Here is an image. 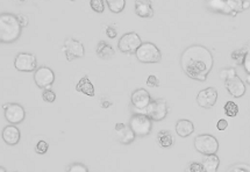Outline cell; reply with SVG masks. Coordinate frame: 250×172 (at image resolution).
Listing matches in <instances>:
<instances>
[{
	"label": "cell",
	"instance_id": "18",
	"mask_svg": "<svg viewBox=\"0 0 250 172\" xmlns=\"http://www.w3.org/2000/svg\"><path fill=\"white\" fill-rule=\"evenodd\" d=\"M195 130V126H193L192 121L186 120V119H183V120H179L176 124V133L180 136V138H187L190 136Z\"/></svg>",
	"mask_w": 250,
	"mask_h": 172
},
{
	"label": "cell",
	"instance_id": "38",
	"mask_svg": "<svg viewBox=\"0 0 250 172\" xmlns=\"http://www.w3.org/2000/svg\"><path fill=\"white\" fill-rule=\"evenodd\" d=\"M227 127H228V122L225 120V119H221V120H219L218 123H216V128H218L219 130H221V132L222 130L227 129Z\"/></svg>",
	"mask_w": 250,
	"mask_h": 172
},
{
	"label": "cell",
	"instance_id": "33",
	"mask_svg": "<svg viewBox=\"0 0 250 172\" xmlns=\"http://www.w3.org/2000/svg\"><path fill=\"white\" fill-rule=\"evenodd\" d=\"M160 84H161L160 79L157 78L155 75H150L149 77H148V79H147L148 86H151V87H159Z\"/></svg>",
	"mask_w": 250,
	"mask_h": 172
},
{
	"label": "cell",
	"instance_id": "29",
	"mask_svg": "<svg viewBox=\"0 0 250 172\" xmlns=\"http://www.w3.org/2000/svg\"><path fill=\"white\" fill-rule=\"evenodd\" d=\"M48 149H49L48 142H46V141H43V140L38 141L37 144H36V147H35V150H36V153L40 154V155H44V154H46L47 151H48Z\"/></svg>",
	"mask_w": 250,
	"mask_h": 172
},
{
	"label": "cell",
	"instance_id": "4",
	"mask_svg": "<svg viewBox=\"0 0 250 172\" xmlns=\"http://www.w3.org/2000/svg\"><path fill=\"white\" fill-rule=\"evenodd\" d=\"M195 147L202 155H214L219 149V142L213 135L201 134L195 138Z\"/></svg>",
	"mask_w": 250,
	"mask_h": 172
},
{
	"label": "cell",
	"instance_id": "39",
	"mask_svg": "<svg viewBox=\"0 0 250 172\" xmlns=\"http://www.w3.org/2000/svg\"><path fill=\"white\" fill-rule=\"evenodd\" d=\"M106 35L109 38L117 37V31H115V29L113 28V27H107L106 28Z\"/></svg>",
	"mask_w": 250,
	"mask_h": 172
},
{
	"label": "cell",
	"instance_id": "10",
	"mask_svg": "<svg viewBox=\"0 0 250 172\" xmlns=\"http://www.w3.org/2000/svg\"><path fill=\"white\" fill-rule=\"evenodd\" d=\"M63 52L65 56H67L68 61H72L75 58H82L85 54L84 46L79 41L75 40V38H68V40H65Z\"/></svg>",
	"mask_w": 250,
	"mask_h": 172
},
{
	"label": "cell",
	"instance_id": "30",
	"mask_svg": "<svg viewBox=\"0 0 250 172\" xmlns=\"http://www.w3.org/2000/svg\"><path fill=\"white\" fill-rule=\"evenodd\" d=\"M42 98L46 103H52L56 100V94H55V92H53L52 90H49V88H47V90L43 91Z\"/></svg>",
	"mask_w": 250,
	"mask_h": 172
},
{
	"label": "cell",
	"instance_id": "19",
	"mask_svg": "<svg viewBox=\"0 0 250 172\" xmlns=\"http://www.w3.org/2000/svg\"><path fill=\"white\" fill-rule=\"evenodd\" d=\"M220 164L219 157L214 154V155H207L202 159V168L204 171L202 172H216L218 171Z\"/></svg>",
	"mask_w": 250,
	"mask_h": 172
},
{
	"label": "cell",
	"instance_id": "20",
	"mask_svg": "<svg viewBox=\"0 0 250 172\" xmlns=\"http://www.w3.org/2000/svg\"><path fill=\"white\" fill-rule=\"evenodd\" d=\"M76 90L82 92V93L86 94V96L93 97L94 93H96V90H94V86L90 82V79L88 77H83L82 79L78 82V84L76 86Z\"/></svg>",
	"mask_w": 250,
	"mask_h": 172
},
{
	"label": "cell",
	"instance_id": "16",
	"mask_svg": "<svg viewBox=\"0 0 250 172\" xmlns=\"http://www.w3.org/2000/svg\"><path fill=\"white\" fill-rule=\"evenodd\" d=\"M135 13L140 17H153L154 10L150 0H135Z\"/></svg>",
	"mask_w": 250,
	"mask_h": 172
},
{
	"label": "cell",
	"instance_id": "5",
	"mask_svg": "<svg viewBox=\"0 0 250 172\" xmlns=\"http://www.w3.org/2000/svg\"><path fill=\"white\" fill-rule=\"evenodd\" d=\"M151 119L147 114H135L130 119L129 127L138 136H147L153 129Z\"/></svg>",
	"mask_w": 250,
	"mask_h": 172
},
{
	"label": "cell",
	"instance_id": "27",
	"mask_svg": "<svg viewBox=\"0 0 250 172\" xmlns=\"http://www.w3.org/2000/svg\"><path fill=\"white\" fill-rule=\"evenodd\" d=\"M91 8L97 13H103L105 11V2L104 0H90Z\"/></svg>",
	"mask_w": 250,
	"mask_h": 172
},
{
	"label": "cell",
	"instance_id": "40",
	"mask_svg": "<svg viewBox=\"0 0 250 172\" xmlns=\"http://www.w3.org/2000/svg\"><path fill=\"white\" fill-rule=\"evenodd\" d=\"M250 7V2L248 0H246V1H243V10H246V8H249Z\"/></svg>",
	"mask_w": 250,
	"mask_h": 172
},
{
	"label": "cell",
	"instance_id": "31",
	"mask_svg": "<svg viewBox=\"0 0 250 172\" xmlns=\"http://www.w3.org/2000/svg\"><path fill=\"white\" fill-rule=\"evenodd\" d=\"M228 172H250V165L237 164L229 169Z\"/></svg>",
	"mask_w": 250,
	"mask_h": 172
},
{
	"label": "cell",
	"instance_id": "42",
	"mask_svg": "<svg viewBox=\"0 0 250 172\" xmlns=\"http://www.w3.org/2000/svg\"><path fill=\"white\" fill-rule=\"evenodd\" d=\"M0 172H6V170H5V169H4V168H2V167H1V168H0Z\"/></svg>",
	"mask_w": 250,
	"mask_h": 172
},
{
	"label": "cell",
	"instance_id": "15",
	"mask_svg": "<svg viewBox=\"0 0 250 172\" xmlns=\"http://www.w3.org/2000/svg\"><path fill=\"white\" fill-rule=\"evenodd\" d=\"M115 133H117L118 140L123 144H129L132 143L135 138V133L133 132V129L130 127L126 126L124 123H117L115 124Z\"/></svg>",
	"mask_w": 250,
	"mask_h": 172
},
{
	"label": "cell",
	"instance_id": "17",
	"mask_svg": "<svg viewBox=\"0 0 250 172\" xmlns=\"http://www.w3.org/2000/svg\"><path fill=\"white\" fill-rule=\"evenodd\" d=\"M2 140L7 144L16 145L20 141V130L13 124L5 127L2 130Z\"/></svg>",
	"mask_w": 250,
	"mask_h": 172
},
{
	"label": "cell",
	"instance_id": "6",
	"mask_svg": "<svg viewBox=\"0 0 250 172\" xmlns=\"http://www.w3.org/2000/svg\"><path fill=\"white\" fill-rule=\"evenodd\" d=\"M141 44H142V40L141 37L139 36L138 33L130 32L120 37L118 47L123 52H127V54H135L136 50L140 48Z\"/></svg>",
	"mask_w": 250,
	"mask_h": 172
},
{
	"label": "cell",
	"instance_id": "12",
	"mask_svg": "<svg viewBox=\"0 0 250 172\" xmlns=\"http://www.w3.org/2000/svg\"><path fill=\"white\" fill-rule=\"evenodd\" d=\"M218 100V91L214 87H207L201 90L197 96L198 105L202 108H212Z\"/></svg>",
	"mask_w": 250,
	"mask_h": 172
},
{
	"label": "cell",
	"instance_id": "13",
	"mask_svg": "<svg viewBox=\"0 0 250 172\" xmlns=\"http://www.w3.org/2000/svg\"><path fill=\"white\" fill-rule=\"evenodd\" d=\"M225 85L227 91L231 93L232 97L241 98L246 93V85L237 75L229 77L225 81Z\"/></svg>",
	"mask_w": 250,
	"mask_h": 172
},
{
	"label": "cell",
	"instance_id": "23",
	"mask_svg": "<svg viewBox=\"0 0 250 172\" xmlns=\"http://www.w3.org/2000/svg\"><path fill=\"white\" fill-rule=\"evenodd\" d=\"M106 2L109 11L113 13H120L125 10V6H126V0H106Z\"/></svg>",
	"mask_w": 250,
	"mask_h": 172
},
{
	"label": "cell",
	"instance_id": "11",
	"mask_svg": "<svg viewBox=\"0 0 250 172\" xmlns=\"http://www.w3.org/2000/svg\"><path fill=\"white\" fill-rule=\"evenodd\" d=\"M26 113L21 105L18 103H7L5 106V118L12 124L21 123L25 120Z\"/></svg>",
	"mask_w": 250,
	"mask_h": 172
},
{
	"label": "cell",
	"instance_id": "36",
	"mask_svg": "<svg viewBox=\"0 0 250 172\" xmlns=\"http://www.w3.org/2000/svg\"><path fill=\"white\" fill-rule=\"evenodd\" d=\"M234 75H236V71H235V69H226L221 72V77L225 79V81L227 78H229V77H232Z\"/></svg>",
	"mask_w": 250,
	"mask_h": 172
},
{
	"label": "cell",
	"instance_id": "26",
	"mask_svg": "<svg viewBox=\"0 0 250 172\" xmlns=\"http://www.w3.org/2000/svg\"><path fill=\"white\" fill-rule=\"evenodd\" d=\"M226 2L232 12L239 13L243 11V0H226Z\"/></svg>",
	"mask_w": 250,
	"mask_h": 172
},
{
	"label": "cell",
	"instance_id": "8",
	"mask_svg": "<svg viewBox=\"0 0 250 172\" xmlns=\"http://www.w3.org/2000/svg\"><path fill=\"white\" fill-rule=\"evenodd\" d=\"M37 61L33 54L29 52H20L16 57L14 61V67L18 71H22V72H31L36 69Z\"/></svg>",
	"mask_w": 250,
	"mask_h": 172
},
{
	"label": "cell",
	"instance_id": "34",
	"mask_svg": "<svg viewBox=\"0 0 250 172\" xmlns=\"http://www.w3.org/2000/svg\"><path fill=\"white\" fill-rule=\"evenodd\" d=\"M243 67H245L246 71L250 75V44H249V49H247L245 61H243Z\"/></svg>",
	"mask_w": 250,
	"mask_h": 172
},
{
	"label": "cell",
	"instance_id": "2",
	"mask_svg": "<svg viewBox=\"0 0 250 172\" xmlns=\"http://www.w3.org/2000/svg\"><path fill=\"white\" fill-rule=\"evenodd\" d=\"M22 27L17 16L2 13L0 16V40L4 43H12L21 35Z\"/></svg>",
	"mask_w": 250,
	"mask_h": 172
},
{
	"label": "cell",
	"instance_id": "21",
	"mask_svg": "<svg viewBox=\"0 0 250 172\" xmlns=\"http://www.w3.org/2000/svg\"><path fill=\"white\" fill-rule=\"evenodd\" d=\"M97 55L99 56L100 58L111 59L114 57L115 52H114V49H113L108 43L104 42V41H100L97 47Z\"/></svg>",
	"mask_w": 250,
	"mask_h": 172
},
{
	"label": "cell",
	"instance_id": "25",
	"mask_svg": "<svg viewBox=\"0 0 250 172\" xmlns=\"http://www.w3.org/2000/svg\"><path fill=\"white\" fill-rule=\"evenodd\" d=\"M225 113L226 115L231 118H235L237 114H239V106L236 105L234 102H227L225 103Z\"/></svg>",
	"mask_w": 250,
	"mask_h": 172
},
{
	"label": "cell",
	"instance_id": "14",
	"mask_svg": "<svg viewBox=\"0 0 250 172\" xmlns=\"http://www.w3.org/2000/svg\"><path fill=\"white\" fill-rule=\"evenodd\" d=\"M132 103L134 107L138 109H144L149 106L151 103V98L149 92L145 88H138L132 93Z\"/></svg>",
	"mask_w": 250,
	"mask_h": 172
},
{
	"label": "cell",
	"instance_id": "28",
	"mask_svg": "<svg viewBox=\"0 0 250 172\" xmlns=\"http://www.w3.org/2000/svg\"><path fill=\"white\" fill-rule=\"evenodd\" d=\"M246 54L247 50H236V52H234L233 54H232V58H233L237 64H243Z\"/></svg>",
	"mask_w": 250,
	"mask_h": 172
},
{
	"label": "cell",
	"instance_id": "37",
	"mask_svg": "<svg viewBox=\"0 0 250 172\" xmlns=\"http://www.w3.org/2000/svg\"><path fill=\"white\" fill-rule=\"evenodd\" d=\"M18 20H19L20 25H21V27H26L27 25H28V17H27L25 14H19V16H17Z\"/></svg>",
	"mask_w": 250,
	"mask_h": 172
},
{
	"label": "cell",
	"instance_id": "7",
	"mask_svg": "<svg viewBox=\"0 0 250 172\" xmlns=\"http://www.w3.org/2000/svg\"><path fill=\"white\" fill-rule=\"evenodd\" d=\"M168 114V105L164 99L153 100L147 107V115L153 121H162Z\"/></svg>",
	"mask_w": 250,
	"mask_h": 172
},
{
	"label": "cell",
	"instance_id": "41",
	"mask_svg": "<svg viewBox=\"0 0 250 172\" xmlns=\"http://www.w3.org/2000/svg\"><path fill=\"white\" fill-rule=\"evenodd\" d=\"M247 83H248V84H250V75L248 76V78H247Z\"/></svg>",
	"mask_w": 250,
	"mask_h": 172
},
{
	"label": "cell",
	"instance_id": "32",
	"mask_svg": "<svg viewBox=\"0 0 250 172\" xmlns=\"http://www.w3.org/2000/svg\"><path fill=\"white\" fill-rule=\"evenodd\" d=\"M68 172H89V170L85 165L77 163V164L71 165V167L68 169Z\"/></svg>",
	"mask_w": 250,
	"mask_h": 172
},
{
	"label": "cell",
	"instance_id": "35",
	"mask_svg": "<svg viewBox=\"0 0 250 172\" xmlns=\"http://www.w3.org/2000/svg\"><path fill=\"white\" fill-rule=\"evenodd\" d=\"M204 168H202V163L193 162L190 164V172H202Z\"/></svg>",
	"mask_w": 250,
	"mask_h": 172
},
{
	"label": "cell",
	"instance_id": "3",
	"mask_svg": "<svg viewBox=\"0 0 250 172\" xmlns=\"http://www.w3.org/2000/svg\"><path fill=\"white\" fill-rule=\"evenodd\" d=\"M136 58L140 62L145 64L150 63H159L162 59V54H161V50L151 42H144L140 46V48L136 50L135 52Z\"/></svg>",
	"mask_w": 250,
	"mask_h": 172
},
{
	"label": "cell",
	"instance_id": "1",
	"mask_svg": "<svg viewBox=\"0 0 250 172\" xmlns=\"http://www.w3.org/2000/svg\"><path fill=\"white\" fill-rule=\"evenodd\" d=\"M213 56L206 47L191 46L184 50L180 64L184 72L195 81L205 82L213 68Z\"/></svg>",
	"mask_w": 250,
	"mask_h": 172
},
{
	"label": "cell",
	"instance_id": "24",
	"mask_svg": "<svg viewBox=\"0 0 250 172\" xmlns=\"http://www.w3.org/2000/svg\"><path fill=\"white\" fill-rule=\"evenodd\" d=\"M210 6L213 8V10L222 12V13L229 14L231 13V8L228 7L226 0H210Z\"/></svg>",
	"mask_w": 250,
	"mask_h": 172
},
{
	"label": "cell",
	"instance_id": "9",
	"mask_svg": "<svg viewBox=\"0 0 250 172\" xmlns=\"http://www.w3.org/2000/svg\"><path fill=\"white\" fill-rule=\"evenodd\" d=\"M34 81L40 88H49L55 82V73L48 67H41L35 71Z\"/></svg>",
	"mask_w": 250,
	"mask_h": 172
},
{
	"label": "cell",
	"instance_id": "22",
	"mask_svg": "<svg viewBox=\"0 0 250 172\" xmlns=\"http://www.w3.org/2000/svg\"><path fill=\"white\" fill-rule=\"evenodd\" d=\"M157 142L162 148H170L174 144L175 138L168 130H161L159 135H157Z\"/></svg>",
	"mask_w": 250,
	"mask_h": 172
}]
</instances>
